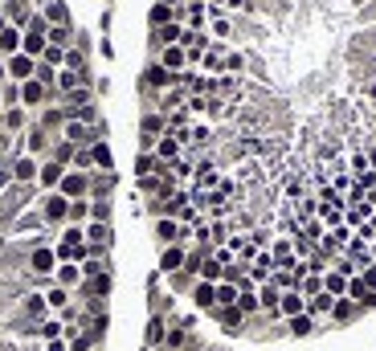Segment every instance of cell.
Instances as JSON below:
<instances>
[{
	"mask_svg": "<svg viewBox=\"0 0 376 351\" xmlns=\"http://www.w3.org/2000/svg\"><path fill=\"white\" fill-rule=\"evenodd\" d=\"M57 192L66 196V200H86L91 196V172H70L62 176V184H57Z\"/></svg>",
	"mask_w": 376,
	"mask_h": 351,
	"instance_id": "1",
	"label": "cell"
},
{
	"mask_svg": "<svg viewBox=\"0 0 376 351\" xmlns=\"http://www.w3.org/2000/svg\"><path fill=\"white\" fill-rule=\"evenodd\" d=\"M66 217H70V200L62 192H49L46 200H41V220L46 225H66Z\"/></svg>",
	"mask_w": 376,
	"mask_h": 351,
	"instance_id": "2",
	"label": "cell"
},
{
	"mask_svg": "<svg viewBox=\"0 0 376 351\" xmlns=\"http://www.w3.org/2000/svg\"><path fill=\"white\" fill-rule=\"evenodd\" d=\"M37 172H41V164H37L33 155H17V160H12V184H17V188L37 184Z\"/></svg>",
	"mask_w": 376,
	"mask_h": 351,
	"instance_id": "3",
	"label": "cell"
},
{
	"mask_svg": "<svg viewBox=\"0 0 376 351\" xmlns=\"http://www.w3.org/2000/svg\"><path fill=\"white\" fill-rule=\"evenodd\" d=\"M4 70H8V78H12V82H29V78L37 74V61H33L29 53H12V57L4 61Z\"/></svg>",
	"mask_w": 376,
	"mask_h": 351,
	"instance_id": "4",
	"label": "cell"
},
{
	"mask_svg": "<svg viewBox=\"0 0 376 351\" xmlns=\"http://www.w3.org/2000/svg\"><path fill=\"white\" fill-rule=\"evenodd\" d=\"M176 78H180V74L164 70L160 61H151V66L143 70V86H151V90H172V86H176Z\"/></svg>",
	"mask_w": 376,
	"mask_h": 351,
	"instance_id": "5",
	"label": "cell"
},
{
	"mask_svg": "<svg viewBox=\"0 0 376 351\" xmlns=\"http://www.w3.org/2000/svg\"><path fill=\"white\" fill-rule=\"evenodd\" d=\"M180 155H185V143H180L176 135H160V139H156V160H160L164 168H168V164H176Z\"/></svg>",
	"mask_w": 376,
	"mask_h": 351,
	"instance_id": "6",
	"label": "cell"
},
{
	"mask_svg": "<svg viewBox=\"0 0 376 351\" xmlns=\"http://www.w3.org/2000/svg\"><path fill=\"white\" fill-rule=\"evenodd\" d=\"M185 258H188L185 245H164V254H160V269L172 278V274H180V269H185Z\"/></svg>",
	"mask_w": 376,
	"mask_h": 351,
	"instance_id": "7",
	"label": "cell"
},
{
	"mask_svg": "<svg viewBox=\"0 0 376 351\" xmlns=\"http://www.w3.org/2000/svg\"><path fill=\"white\" fill-rule=\"evenodd\" d=\"M29 265H33V274H41V278H53V269H57V254H53V249H41V245H37V249H33V254H29Z\"/></svg>",
	"mask_w": 376,
	"mask_h": 351,
	"instance_id": "8",
	"label": "cell"
},
{
	"mask_svg": "<svg viewBox=\"0 0 376 351\" xmlns=\"http://www.w3.org/2000/svg\"><path fill=\"white\" fill-rule=\"evenodd\" d=\"M160 66H164V70H172V74H185V70H188L185 45H168V49H160Z\"/></svg>",
	"mask_w": 376,
	"mask_h": 351,
	"instance_id": "9",
	"label": "cell"
},
{
	"mask_svg": "<svg viewBox=\"0 0 376 351\" xmlns=\"http://www.w3.org/2000/svg\"><path fill=\"white\" fill-rule=\"evenodd\" d=\"M192 303L200 310H217V282H192Z\"/></svg>",
	"mask_w": 376,
	"mask_h": 351,
	"instance_id": "10",
	"label": "cell"
},
{
	"mask_svg": "<svg viewBox=\"0 0 376 351\" xmlns=\"http://www.w3.org/2000/svg\"><path fill=\"white\" fill-rule=\"evenodd\" d=\"M53 282H57V286H66V290L82 286V265H78V262H57V269H53Z\"/></svg>",
	"mask_w": 376,
	"mask_h": 351,
	"instance_id": "11",
	"label": "cell"
},
{
	"mask_svg": "<svg viewBox=\"0 0 376 351\" xmlns=\"http://www.w3.org/2000/svg\"><path fill=\"white\" fill-rule=\"evenodd\" d=\"M294 314H307V298L299 290H282L279 298V319H294Z\"/></svg>",
	"mask_w": 376,
	"mask_h": 351,
	"instance_id": "12",
	"label": "cell"
},
{
	"mask_svg": "<svg viewBox=\"0 0 376 351\" xmlns=\"http://www.w3.org/2000/svg\"><path fill=\"white\" fill-rule=\"evenodd\" d=\"M335 303H339L335 294H328V290H319L315 298H307V314H311L315 323H319V319H331V310H335Z\"/></svg>",
	"mask_w": 376,
	"mask_h": 351,
	"instance_id": "13",
	"label": "cell"
},
{
	"mask_svg": "<svg viewBox=\"0 0 376 351\" xmlns=\"http://www.w3.org/2000/svg\"><path fill=\"white\" fill-rule=\"evenodd\" d=\"M70 172V168H62V164H53V160H41V172H37V184L46 188V192H57V184H62V176Z\"/></svg>",
	"mask_w": 376,
	"mask_h": 351,
	"instance_id": "14",
	"label": "cell"
},
{
	"mask_svg": "<svg viewBox=\"0 0 376 351\" xmlns=\"http://www.w3.org/2000/svg\"><path fill=\"white\" fill-rule=\"evenodd\" d=\"M46 98H49V86H41L37 78H29V82H21V106H29V111H33V106H41Z\"/></svg>",
	"mask_w": 376,
	"mask_h": 351,
	"instance_id": "15",
	"label": "cell"
},
{
	"mask_svg": "<svg viewBox=\"0 0 376 351\" xmlns=\"http://www.w3.org/2000/svg\"><path fill=\"white\" fill-rule=\"evenodd\" d=\"M46 307L53 310V314H62V310L70 307V290H66V286H57L53 278L46 282Z\"/></svg>",
	"mask_w": 376,
	"mask_h": 351,
	"instance_id": "16",
	"label": "cell"
},
{
	"mask_svg": "<svg viewBox=\"0 0 376 351\" xmlns=\"http://www.w3.org/2000/svg\"><path fill=\"white\" fill-rule=\"evenodd\" d=\"M25 106H8L4 115H0V131H25Z\"/></svg>",
	"mask_w": 376,
	"mask_h": 351,
	"instance_id": "17",
	"label": "cell"
},
{
	"mask_svg": "<svg viewBox=\"0 0 376 351\" xmlns=\"http://www.w3.org/2000/svg\"><path fill=\"white\" fill-rule=\"evenodd\" d=\"M315 327H319V323H315L311 314H294V319H286V331H290V335H299V339L315 335Z\"/></svg>",
	"mask_w": 376,
	"mask_h": 351,
	"instance_id": "18",
	"label": "cell"
},
{
	"mask_svg": "<svg viewBox=\"0 0 376 351\" xmlns=\"http://www.w3.org/2000/svg\"><path fill=\"white\" fill-rule=\"evenodd\" d=\"M196 278H200V282H225V265L209 254V258L200 262V274H196Z\"/></svg>",
	"mask_w": 376,
	"mask_h": 351,
	"instance_id": "19",
	"label": "cell"
},
{
	"mask_svg": "<svg viewBox=\"0 0 376 351\" xmlns=\"http://www.w3.org/2000/svg\"><path fill=\"white\" fill-rule=\"evenodd\" d=\"M21 37H25V33H21L17 25H8V29L0 33V53H4V57H12V53H21Z\"/></svg>",
	"mask_w": 376,
	"mask_h": 351,
	"instance_id": "20",
	"label": "cell"
},
{
	"mask_svg": "<svg viewBox=\"0 0 376 351\" xmlns=\"http://www.w3.org/2000/svg\"><path fill=\"white\" fill-rule=\"evenodd\" d=\"M185 37V29H180V21H172V25H164V29H156V45L160 49H168V45H180Z\"/></svg>",
	"mask_w": 376,
	"mask_h": 351,
	"instance_id": "21",
	"label": "cell"
},
{
	"mask_svg": "<svg viewBox=\"0 0 376 351\" xmlns=\"http://www.w3.org/2000/svg\"><path fill=\"white\" fill-rule=\"evenodd\" d=\"M323 290L335 294V298H348V278H344L339 269H328V274H323Z\"/></svg>",
	"mask_w": 376,
	"mask_h": 351,
	"instance_id": "22",
	"label": "cell"
},
{
	"mask_svg": "<svg viewBox=\"0 0 376 351\" xmlns=\"http://www.w3.org/2000/svg\"><path fill=\"white\" fill-rule=\"evenodd\" d=\"M37 335H41V339H62V335H66V323H62L57 314H49V319L37 323Z\"/></svg>",
	"mask_w": 376,
	"mask_h": 351,
	"instance_id": "23",
	"label": "cell"
},
{
	"mask_svg": "<svg viewBox=\"0 0 376 351\" xmlns=\"http://www.w3.org/2000/svg\"><path fill=\"white\" fill-rule=\"evenodd\" d=\"M46 143H49V135L41 131V127H33V131L25 135V155H33V160H37V155L46 151Z\"/></svg>",
	"mask_w": 376,
	"mask_h": 351,
	"instance_id": "24",
	"label": "cell"
},
{
	"mask_svg": "<svg viewBox=\"0 0 376 351\" xmlns=\"http://www.w3.org/2000/svg\"><path fill=\"white\" fill-rule=\"evenodd\" d=\"M237 310H241L245 319H258V314H262V307H258V290H241V294H237Z\"/></svg>",
	"mask_w": 376,
	"mask_h": 351,
	"instance_id": "25",
	"label": "cell"
},
{
	"mask_svg": "<svg viewBox=\"0 0 376 351\" xmlns=\"http://www.w3.org/2000/svg\"><path fill=\"white\" fill-rule=\"evenodd\" d=\"M91 155H94V168L111 172V164H115V160H111V147H106L102 139H94V143H91Z\"/></svg>",
	"mask_w": 376,
	"mask_h": 351,
	"instance_id": "26",
	"label": "cell"
},
{
	"mask_svg": "<svg viewBox=\"0 0 376 351\" xmlns=\"http://www.w3.org/2000/svg\"><path fill=\"white\" fill-rule=\"evenodd\" d=\"M176 12H180V8L156 4V8H151V29H164V25H172V21H176Z\"/></svg>",
	"mask_w": 376,
	"mask_h": 351,
	"instance_id": "27",
	"label": "cell"
},
{
	"mask_svg": "<svg viewBox=\"0 0 376 351\" xmlns=\"http://www.w3.org/2000/svg\"><path fill=\"white\" fill-rule=\"evenodd\" d=\"M200 66H205V74H225V53H221V49H209V53L200 57Z\"/></svg>",
	"mask_w": 376,
	"mask_h": 351,
	"instance_id": "28",
	"label": "cell"
},
{
	"mask_svg": "<svg viewBox=\"0 0 376 351\" xmlns=\"http://www.w3.org/2000/svg\"><path fill=\"white\" fill-rule=\"evenodd\" d=\"M74 151H78V147H70L66 139H57V143H53V155H49V160H53V164H62V168H70V164H74Z\"/></svg>",
	"mask_w": 376,
	"mask_h": 351,
	"instance_id": "29",
	"label": "cell"
},
{
	"mask_svg": "<svg viewBox=\"0 0 376 351\" xmlns=\"http://www.w3.org/2000/svg\"><path fill=\"white\" fill-rule=\"evenodd\" d=\"M213 314L221 319V327H245V314H241L237 307H217Z\"/></svg>",
	"mask_w": 376,
	"mask_h": 351,
	"instance_id": "30",
	"label": "cell"
},
{
	"mask_svg": "<svg viewBox=\"0 0 376 351\" xmlns=\"http://www.w3.org/2000/svg\"><path fill=\"white\" fill-rule=\"evenodd\" d=\"M78 82H86V74H78V70H57V86H62V94L78 90Z\"/></svg>",
	"mask_w": 376,
	"mask_h": 351,
	"instance_id": "31",
	"label": "cell"
},
{
	"mask_svg": "<svg viewBox=\"0 0 376 351\" xmlns=\"http://www.w3.org/2000/svg\"><path fill=\"white\" fill-rule=\"evenodd\" d=\"M237 290L234 282H217V307H237Z\"/></svg>",
	"mask_w": 376,
	"mask_h": 351,
	"instance_id": "32",
	"label": "cell"
},
{
	"mask_svg": "<svg viewBox=\"0 0 376 351\" xmlns=\"http://www.w3.org/2000/svg\"><path fill=\"white\" fill-rule=\"evenodd\" d=\"M319 290H323V274H307V278L299 282V294H303V298H315Z\"/></svg>",
	"mask_w": 376,
	"mask_h": 351,
	"instance_id": "33",
	"label": "cell"
},
{
	"mask_svg": "<svg viewBox=\"0 0 376 351\" xmlns=\"http://www.w3.org/2000/svg\"><path fill=\"white\" fill-rule=\"evenodd\" d=\"M164 339H168V331H164V319H160V314H156V319H151V323H147V348H160V343H164Z\"/></svg>",
	"mask_w": 376,
	"mask_h": 351,
	"instance_id": "34",
	"label": "cell"
},
{
	"mask_svg": "<svg viewBox=\"0 0 376 351\" xmlns=\"http://www.w3.org/2000/svg\"><path fill=\"white\" fill-rule=\"evenodd\" d=\"M70 225H82V220H91V196L86 200H70Z\"/></svg>",
	"mask_w": 376,
	"mask_h": 351,
	"instance_id": "35",
	"label": "cell"
},
{
	"mask_svg": "<svg viewBox=\"0 0 376 351\" xmlns=\"http://www.w3.org/2000/svg\"><path fill=\"white\" fill-rule=\"evenodd\" d=\"M352 314H360V307H356L352 298H339V303H335V310H331V323H348Z\"/></svg>",
	"mask_w": 376,
	"mask_h": 351,
	"instance_id": "36",
	"label": "cell"
},
{
	"mask_svg": "<svg viewBox=\"0 0 376 351\" xmlns=\"http://www.w3.org/2000/svg\"><path fill=\"white\" fill-rule=\"evenodd\" d=\"M46 294H29V298H25V314H33V323H41V319H46Z\"/></svg>",
	"mask_w": 376,
	"mask_h": 351,
	"instance_id": "37",
	"label": "cell"
},
{
	"mask_svg": "<svg viewBox=\"0 0 376 351\" xmlns=\"http://www.w3.org/2000/svg\"><path fill=\"white\" fill-rule=\"evenodd\" d=\"M46 41L66 49V45H70V25H53V29H46Z\"/></svg>",
	"mask_w": 376,
	"mask_h": 351,
	"instance_id": "38",
	"label": "cell"
},
{
	"mask_svg": "<svg viewBox=\"0 0 376 351\" xmlns=\"http://www.w3.org/2000/svg\"><path fill=\"white\" fill-rule=\"evenodd\" d=\"M41 61H46V66H53V70H57V66H66V49H62V45H46Z\"/></svg>",
	"mask_w": 376,
	"mask_h": 351,
	"instance_id": "39",
	"label": "cell"
},
{
	"mask_svg": "<svg viewBox=\"0 0 376 351\" xmlns=\"http://www.w3.org/2000/svg\"><path fill=\"white\" fill-rule=\"evenodd\" d=\"M46 21H53V25H66V21H70V17H66V4H57V0H53V4L46 8Z\"/></svg>",
	"mask_w": 376,
	"mask_h": 351,
	"instance_id": "40",
	"label": "cell"
},
{
	"mask_svg": "<svg viewBox=\"0 0 376 351\" xmlns=\"http://www.w3.org/2000/svg\"><path fill=\"white\" fill-rule=\"evenodd\" d=\"M91 220H111V205L106 200H91Z\"/></svg>",
	"mask_w": 376,
	"mask_h": 351,
	"instance_id": "41",
	"label": "cell"
},
{
	"mask_svg": "<svg viewBox=\"0 0 376 351\" xmlns=\"http://www.w3.org/2000/svg\"><path fill=\"white\" fill-rule=\"evenodd\" d=\"M258 172H262V168H258L254 160H245V164L237 168V180H245V184H250V180H258Z\"/></svg>",
	"mask_w": 376,
	"mask_h": 351,
	"instance_id": "42",
	"label": "cell"
},
{
	"mask_svg": "<svg viewBox=\"0 0 376 351\" xmlns=\"http://www.w3.org/2000/svg\"><path fill=\"white\" fill-rule=\"evenodd\" d=\"M241 66H245V61H241V53H225V74H229V78L241 74Z\"/></svg>",
	"mask_w": 376,
	"mask_h": 351,
	"instance_id": "43",
	"label": "cell"
},
{
	"mask_svg": "<svg viewBox=\"0 0 376 351\" xmlns=\"http://www.w3.org/2000/svg\"><path fill=\"white\" fill-rule=\"evenodd\" d=\"M360 282H364V286H368V290L376 294V262H368L364 269H360Z\"/></svg>",
	"mask_w": 376,
	"mask_h": 351,
	"instance_id": "44",
	"label": "cell"
},
{
	"mask_svg": "<svg viewBox=\"0 0 376 351\" xmlns=\"http://www.w3.org/2000/svg\"><path fill=\"white\" fill-rule=\"evenodd\" d=\"M213 37H229V21L225 17H213Z\"/></svg>",
	"mask_w": 376,
	"mask_h": 351,
	"instance_id": "45",
	"label": "cell"
},
{
	"mask_svg": "<svg viewBox=\"0 0 376 351\" xmlns=\"http://www.w3.org/2000/svg\"><path fill=\"white\" fill-rule=\"evenodd\" d=\"M46 351H70V343H66V335H62V339H46Z\"/></svg>",
	"mask_w": 376,
	"mask_h": 351,
	"instance_id": "46",
	"label": "cell"
},
{
	"mask_svg": "<svg viewBox=\"0 0 376 351\" xmlns=\"http://www.w3.org/2000/svg\"><path fill=\"white\" fill-rule=\"evenodd\" d=\"M229 8H250V0H225Z\"/></svg>",
	"mask_w": 376,
	"mask_h": 351,
	"instance_id": "47",
	"label": "cell"
},
{
	"mask_svg": "<svg viewBox=\"0 0 376 351\" xmlns=\"http://www.w3.org/2000/svg\"><path fill=\"white\" fill-rule=\"evenodd\" d=\"M364 94H368V98L376 102V82H368V86H364Z\"/></svg>",
	"mask_w": 376,
	"mask_h": 351,
	"instance_id": "48",
	"label": "cell"
},
{
	"mask_svg": "<svg viewBox=\"0 0 376 351\" xmlns=\"http://www.w3.org/2000/svg\"><path fill=\"white\" fill-rule=\"evenodd\" d=\"M4 78H8V70H4V61H0V86H4Z\"/></svg>",
	"mask_w": 376,
	"mask_h": 351,
	"instance_id": "49",
	"label": "cell"
},
{
	"mask_svg": "<svg viewBox=\"0 0 376 351\" xmlns=\"http://www.w3.org/2000/svg\"><path fill=\"white\" fill-rule=\"evenodd\" d=\"M4 29H8V17H4V12H0V33H4Z\"/></svg>",
	"mask_w": 376,
	"mask_h": 351,
	"instance_id": "50",
	"label": "cell"
},
{
	"mask_svg": "<svg viewBox=\"0 0 376 351\" xmlns=\"http://www.w3.org/2000/svg\"><path fill=\"white\" fill-rule=\"evenodd\" d=\"M0 115H4V98H0Z\"/></svg>",
	"mask_w": 376,
	"mask_h": 351,
	"instance_id": "51",
	"label": "cell"
},
{
	"mask_svg": "<svg viewBox=\"0 0 376 351\" xmlns=\"http://www.w3.org/2000/svg\"><path fill=\"white\" fill-rule=\"evenodd\" d=\"M217 4H221V0H213V8H217Z\"/></svg>",
	"mask_w": 376,
	"mask_h": 351,
	"instance_id": "52",
	"label": "cell"
},
{
	"mask_svg": "<svg viewBox=\"0 0 376 351\" xmlns=\"http://www.w3.org/2000/svg\"><path fill=\"white\" fill-rule=\"evenodd\" d=\"M0 135H4V131H0Z\"/></svg>",
	"mask_w": 376,
	"mask_h": 351,
	"instance_id": "53",
	"label": "cell"
}]
</instances>
